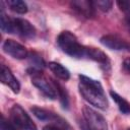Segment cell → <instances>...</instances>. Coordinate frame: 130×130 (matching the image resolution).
Here are the masks:
<instances>
[{
  "label": "cell",
  "mask_w": 130,
  "mask_h": 130,
  "mask_svg": "<svg viewBox=\"0 0 130 130\" xmlns=\"http://www.w3.org/2000/svg\"><path fill=\"white\" fill-rule=\"evenodd\" d=\"M78 88L82 98L90 105L101 110L108 108V100L100 81L85 75H79Z\"/></svg>",
  "instance_id": "1"
},
{
  "label": "cell",
  "mask_w": 130,
  "mask_h": 130,
  "mask_svg": "<svg viewBox=\"0 0 130 130\" xmlns=\"http://www.w3.org/2000/svg\"><path fill=\"white\" fill-rule=\"evenodd\" d=\"M57 43L60 49L67 55L78 59L85 58L86 47L82 46L78 42L77 38L71 31L68 30L62 31L57 38Z\"/></svg>",
  "instance_id": "2"
},
{
  "label": "cell",
  "mask_w": 130,
  "mask_h": 130,
  "mask_svg": "<svg viewBox=\"0 0 130 130\" xmlns=\"http://www.w3.org/2000/svg\"><path fill=\"white\" fill-rule=\"evenodd\" d=\"M82 115L83 118L79 122L81 130H108L106 119L93 109L85 106L82 110Z\"/></svg>",
  "instance_id": "3"
},
{
  "label": "cell",
  "mask_w": 130,
  "mask_h": 130,
  "mask_svg": "<svg viewBox=\"0 0 130 130\" xmlns=\"http://www.w3.org/2000/svg\"><path fill=\"white\" fill-rule=\"evenodd\" d=\"M10 121L18 130H37V126L28 114L17 104L10 109Z\"/></svg>",
  "instance_id": "4"
},
{
  "label": "cell",
  "mask_w": 130,
  "mask_h": 130,
  "mask_svg": "<svg viewBox=\"0 0 130 130\" xmlns=\"http://www.w3.org/2000/svg\"><path fill=\"white\" fill-rule=\"evenodd\" d=\"M31 73V82L38 87L47 98L54 100L58 96V91L55 82L49 81V79L42 74V71H34L29 70Z\"/></svg>",
  "instance_id": "5"
},
{
  "label": "cell",
  "mask_w": 130,
  "mask_h": 130,
  "mask_svg": "<svg viewBox=\"0 0 130 130\" xmlns=\"http://www.w3.org/2000/svg\"><path fill=\"white\" fill-rule=\"evenodd\" d=\"M2 49L6 54H8L9 56H11L14 59L22 60V59L27 58V56H28V52H27L26 48L11 39L5 40V42L2 45Z\"/></svg>",
  "instance_id": "6"
},
{
  "label": "cell",
  "mask_w": 130,
  "mask_h": 130,
  "mask_svg": "<svg viewBox=\"0 0 130 130\" xmlns=\"http://www.w3.org/2000/svg\"><path fill=\"white\" fill-rule=\"evenodd\" d=\"M101 43L111 50L130 52V43L116 35H106L102 37Z\"/></svg>",
  "instance_id": "7"
},
{
  "label": "cell",
  "mask_w": 130,
  "mask_h": 130,
  "mask_svg": "<svg viewBox=\"0 0 130 130\" xmlns=\"http://www.w3.org/2000/svg\"><path fill=\"white\" fill-rule=\"evenodd\" d=\"M71 8L79 15L85 18H91L94 16V3L87 0H74L70 3Z\"/></svg>",
  "instance_id": "8"
},
{
  "label": "cell",
  "mask_w": 130,
  "mask_h": 130,
  "mask_svg": "<svg viewBox=\"0 0 130 130\" xmlns=\"http://www.w3.org/2000/svg\"><path fill=\"white\" fill-rule=\"evenodd\" d=\"M13 21L16 34L28 39H32L36 36V28L28 20L24 18H13Z\"/></svg>",
  "instance_id": "9"
},
{
  "label": "cell",
  "mask_w": 130,
  "mask_h": 130,
  "mask_svg": "<svg viewBox=\"0 0 130 130\" xmlns=\"http://www.w3.org/2000/svg\"><path fill=\"white\" fill-rule=\"evenodd\" d=\"M0 79H1V82L3 84L7 85L8 87H10V89L13 92H15V93H18L19 92L20 84H19L18 80L13 75V73L11 72V70L8 67H6L5 65H1Z\"/></svg>",
  "instance_id": "10"
},
{
  "label": "cell",
  "mask_w": 130,
  "mask_h": 130,
  "mask_svg": "<svg viewBox=\"0 0 130 130\" xmlns=\"http://www.w3.org/2000/svg\"><path fill=\"white\" fill-rule=\"evenodd\" d=\"M30 111L34 114V116L37 117L41 121H50V122L55 123V125L58 124V126H66L65 121H63L60 117H58L56 114H54L50 111H47L45 109L38 108V107H32L30 109Z\"/></svg>",
  "instance_id": "11"
},
{
  "label": "cell",
  "mask_w": 130,
  "mask_h": 130,
  "mask_svg": "<svg viewBox=\"0 0 130 130\" xmlns=\"http://www.w3.org/2000/svg\"><path fill=\"white\" fill-rule=\"evenodd\" d=\"M85 58L91 59L93 61H96V62H99V63H101L103 65L108 64V62H109L108 56L103 51H101L100 49H96V48H88V47H86Z\"/></svg>",
  "instance_id": "12"
},
{
  "label": "cell",
  "mask_w": 130,
  "mask_h": 130,
  "mask_svg": "<svg viewBox=\"0 0 130 130\" xmlns=\"http://www.w3.org/2000/svg\"><path fill=\"white\" fill-rule=\"evenodd\" d=\"M50 70L60 79L62 80H68L70 78V72L68 71L67 68H65L62 64L57 63V62H50L48 64Z\"/></svg>",
  "instance_id": "13"
},
{
  "label": "cell",
  "mask_w": 130,
  "mask_h": 130,
  "mask_svg": "<svg viewBox=\"0 0 130 130\" xmlns=\"http://www.w3.org/2000/svg\"><path fill=\"white\" fill-rule=\"evenodd\" d=\"M0 27L3 32H6V34L15 32L13 18H10L9 16H7L3 11H1L0 13Z\"/></svg>",
  "instance_id": "14"
},
{
  "label": "cell",
  "mask_w": 130,
  "mask_h": 130,
  "mask_svg": "<svg viewBox=\"0 0 130 130\" xmlns=\"http://www.w3.org/2000/svg\"><path fill=\"white\" fill-rule=\"evenodd\" d=\"M28 58V63L29 65L31 66V69L30 70H34V71H42L45 67V61L43 60V58L35 53V52H31L28 54L27 56Z\"/></svg>",
  "instance_id": "15"
},
{
  "label": "cell",
  "mask_w": 130,
  "mask_h": 130,
  "mask_svg": "<svg viewBox=\"0 0 130 130\" xmlns=\"http://www.w3.org/2000/svg\"><path fill=\"white\" fill-rule=\"evenodd\" d=\"M110 94H111L112 99L116 102V104H117V106H118V108H119L121 113H123L125 115L130 114V104L125 99H123L121 95H119L117 92H115L113 90L110 92Z\"/></svg>",
  "instance_id": "16"
},
{
  "label": "cell",
  "mask_w": 130,
  "mask_h": 130,
  "mask_svg": "<svg viewBox=\"0 0 130 130\" xmlns=\"http://www.w3.org/2000/svg\"><path fill=\"white\" fill-rule=\"evenodd\" d=\"M7 6L12 10L13 12H16L18 14H24L27 12V5L24 1L21 0H8L6 2Z\"/></svg>",
  "instance_id": "17"
},
{
  "label": "cell",
  "mask_w": 130,
  "mask_h": 130,
  "mask_svg": "<svg viewBox=\"0 0 130 130\" xmlns=\"http://www.w3.org/2000/svg\"><path fill=\"white\" fill-rule=\"evenodd\" d=\"M56 87H57V91H58V96L60 98V102L62 104V107L64 109H68V105H69V102H68V95H67V92L66 90L59 84V83H56Z\"/></svg>",
  "instance_id": "18"
},
{
  "label": "cell",
  "mask_w": 130,
  "mask_h": 130,
  "mask_svg": "<svg viewBox=\"0 0 130 130\" xmlns=\"http://www.w3.org/2000/svg\"><path fill=\"white\" fill-rule=\"evenodd\" d=\"M93 3H94L95 8L100 9L103 12L110 11L113 6V2L111 0H98V1H94Z\"/></svg>",
  "instance_id": "19"
},
{
  "label": "cell",
  "mask_w": 130,
  "mask_h": 130,
  "mask_svg": "<svg viewBox=\"0 0 130 130\" xmlns=\"http://www.w3.org/2000/svg\"><path fill=\"white\" fill-rule=\"evenodd\" d=\"M0 130H18L11 121H7L2 117L1 120V126H0Z\"/></svg>",
  "instance_id": "20"
},
{
  "label": "cell",
  "mask_w": 130,
  "mask_h": 130,
  "mask_svg": "<svg viewBox=\"0 0 130 130\" xmlns=\"http://www.w3.org/2000/svg\"><path fill=\"white\" fill-rule=\"evenodd\" d=\"M117 5L124 13H129L130 12V1L120 0V1H117Z\"/></svg>",
  "instance_id": "21"
},
{
  "label": "cell",
  "mask_w": 130,
  "mask_h": 130,
  "mask_svg": "<svg viewBox=\"0 0 130 130\" xmlns=\"http://www.w3.org/2000/svg\"><path fill=\"white\" fill-rule=\"evenodd\" d=\"M43 130H63L62 128H60V126L58 125H54V124H49L47 126H45L43 128Z\"/></svg>",
  "instance_id": "22"
},
{
  "label": "cell",
  "mask_w": 130,
  "mask_h": 130,
  "mask_svg": "<svg viewBox=\"0 0 130 130\" xmlns=\"http://www.w3.org/2000/svg\"><path fill=\"white\" fill-rule=\"evenodd\" d=\"M125 25H126L127 29L130 31V12L125 13Z\"/></svg>",
  "instance_id": "23"
},
{
  "label": "cell",
  "mask_w": 130,
  "mask_h": 130,
  "mask_svg": "<svg viewBox=\"0 0 130 130\" xmlns=\"http://www.w3.org/2000/svg\"><path fill=\"white\" fill-rule=\"evenodd\" d=\"M123 66H124V68L130 73V57H129V58H126V59L124 60Z\"/></svg>",
  "instance_id": "24"
},
{
  "label": "cell",
  "mask_w": 130,
  "mask_h": 130,
  "mask_svg": "<svg viewBox=\"0 0 130 130\" xmlns=\"http://www.w3.org/2000/svg\"><path fill=\"white\" fill-rule=\"evenodd\" d=\"M127 130H130V128H128V129H127Z\"/></svg>",
  "instance_id": "25"
}]
</instances>
